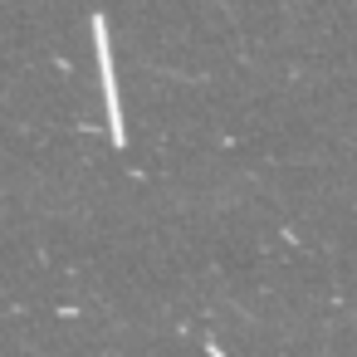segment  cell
Returning a JSON list of instances; mask_svg holds the SVG:
<instances>
[{"mask_svg":"<svg viewBox=\"0 0 357 357\" xmlns=\"http://www.w3.org/2000/svg\"><path fill=\"white\" fill-rule=\"evenodd\" d=\"M93 45H98V69H103V93H108V132L113 142L123 147L128 142V128H123V113H118V79H113V59H108V30H103V15H93Z\"/></svg>","mask_w":357,"mask_h":357,"instance_id":"obj_1","label":"cell"}]
</instances>
